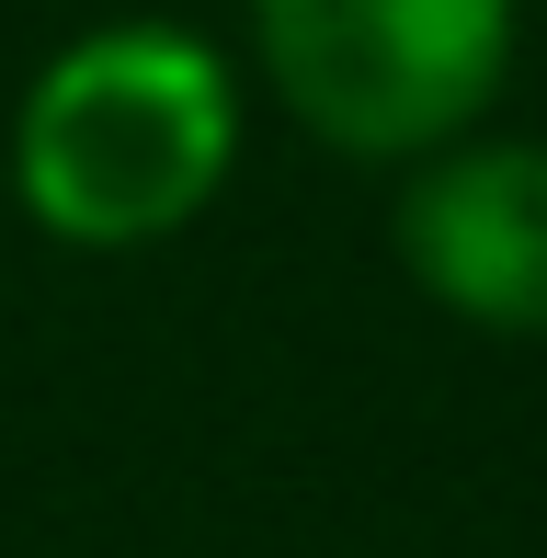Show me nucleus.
<instances>
[{
    "label": "nucleus",
    "instance_id": "3",
    "mask_svg": "<svg viewBox=\"0 0 547 558\" xmlns=\"http://www.w3.org/2000/svg\"><path fill=\"white\" fill-rule=\"evenodd\" d=\"M400 263L479 331H547V148H445L400 194Z\"/></svg>",
    "mask_w": 547,
    "mask_h": 558
},
{
    "label": "nucleus",
    "instance_id": "1",
    "mask_svg": "<svg viewBox=\"0 0 547 558\" xmlns=\"http://www.w3.org/2000/svg\"><path fill=\"white\" fill-rule=\"evenodd\" d=\"M240 148V104L217 46L171 35V23H104L69 58H46V81L12 114V183L35 228L81 251H137L171 240Z\"/></svg>",
    "mask_w": 547,
    "mask_h": 558
},
{
    "label": "nucleus",
    "instance_id": "2",
    "mask_svg": "<svg viewBox=\"0 0 547 558\" xmlns=\"http://www.w3.org/2000/svg\"><path fill=\"white\" fill-rule=\"evenodd\" d=\"M263 69L342 160L445 148L502 92L513 0H252Z\"/></svg>",
    "mask_w": 547,
    "mask_h": 558
}]
</instances>
